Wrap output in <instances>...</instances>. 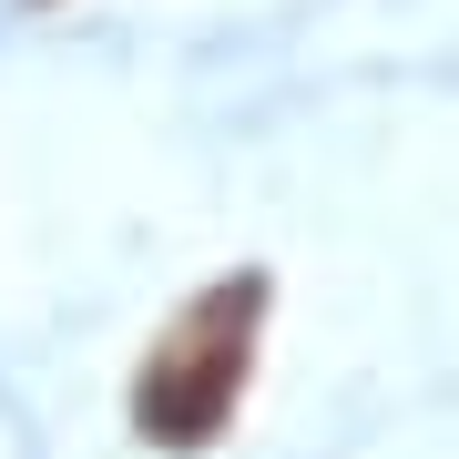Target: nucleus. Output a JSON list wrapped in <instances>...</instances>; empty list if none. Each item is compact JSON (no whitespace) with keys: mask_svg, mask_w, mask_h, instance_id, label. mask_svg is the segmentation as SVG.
Instances as JSON below:
<instances>
[{"mask_svg":"<svg viewBox=\"0 0 459 459\" xmlns=\"http://www.w3.org/2000/svg\"><path fill=\"white\" fill-rule=\"evenodd\" d=\"M265 307H276V276L235 265L225 286H204L195 307L164 316V337L133 368V429H143V449H214L235 429L255 347H265Z\"/></svg>","mask_w":459,"mask_h":459,"instance_id":"f257e3e1","label":"nucleus"}]
</instances>
